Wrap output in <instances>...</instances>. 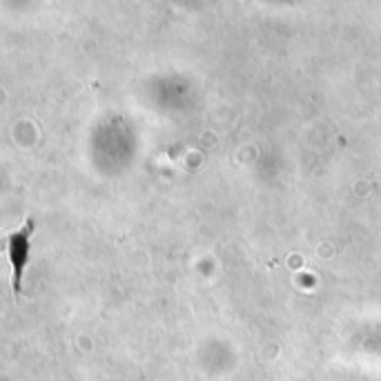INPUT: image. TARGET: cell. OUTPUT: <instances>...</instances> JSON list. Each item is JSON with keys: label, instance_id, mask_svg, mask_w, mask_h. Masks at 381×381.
<instances>
[{"label": "cell", "instance_id": "obj_1", "mask_svg": "<svg viewBox=\"0 0 381 381\" xmlns=\"http://www.w3.org/2000/svg\"><path fill=\"white\" fill-rule=\"evenodd\" d=\"M34 232H36V223L32 219H27L16 232H11L7 239V254L11 263V284H14V292H20L22 288V275L29 261V239Z\"/></svg>", "mask_w": 381, "mask_h": 381}]
</instances>
